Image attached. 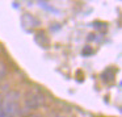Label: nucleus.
<instances>
[{"instance_id": "obj_4", "label": "nucleus", "mask_w": 122, "mask_h": 117, "mask_svg": "<svg viewBox=\"0 0 122 117\" xmlns=\"http://www.w3.org/2000/svg\"><path fill=\"white\" fill-rule=\"evenodd\" d=\"M34 41L38 46H41V48H43V49H47L49 43H50V41H49V38H47V36H46L45 32H38L37 34L34 36Z\"/></svg>"}, {"instance_id": "obj_2", "label": "nucleus", "mask_w": 122, "mask_h": 117, "mask_svg": "<svg viewBox=\"0 0 122 117\" xmlns=\"http://www.w3.org/2000/svg\"><path fill=\"white\" fill-rule=\"evenodd\" d=\"M45 103V97H43L42 92H40L38 90H33L25 95V106L29 109H34L41 106Z\"/></svg>"}, {"instance_id": "obj_1", "label": "nucleus", "mask_w": 122, "mask_h": 117, "mask_svg": "<svg viewBox=\"0 0 122 117\" xmlns=\"http://www.w3.org/2000/svg\"><path fill=\"white\" fill-rule=\"evenodd\" d=\"M0 112L4 117H16L20 112V93L17 91H9L1 97Z\"/></svg>"}, {"instance_id": "obj_7", "label": "nucleus", "mask_w": 122, "mask_h": 117, "mask_svg": "<svg viewBox=\"0 0 122 117\" xmlns=\"http://www.w3.org/2000/svg\"><path fill=\"white\" fill-rule=\"evenodd\" d=\"M38 4H40L41 7H43V8H45V9H47V11H51V12H56V13H58V11H56V9L54 8V7L49 5V4L46 3V1H38Z\"/></svg>"}, {"instance_id": "obj_12", "label": "nucleus", "mask_w": 122, "mask_h": 117, "mask_svg": "<svg viewBox=\"0 0 122 117\" xmlns=\"http://www.w3.org/2000/svg\"><path fill=\"white\" fill-rule=\"evenodd\" d=\"M56 117H63V116H56Z\"/></svg>"}, {"instance_id": "obj_3", "label": "nucleus", "mask_w": 122, "mask_h": 117, "mask_svg": "<svg viewBox=\"0 0 122 117\" xmlns=\"http://www.w3.org/2000/svg\"><path fill=\"white\" fill-rule=\"evenodd\" d=\"M21 27L26 32H33L36 28L40 27V20L30 13H24L21 16Z\"/></svg>"}, {"instance_id": "obj_11", "label": "nucleus", "mask_w": 122, "mask_h": 117, "mask_svg": "<svg viewBox=\"0 0 122 117\" xmlns=\"http://www.w3.org/2000/svg\"><path fill=\"white\" fill-rule=\"evenodd\" d=\"M0 104H1V96H0Z\"/></svg>"}, {"instance_id": "obj_6", "label": "nucleus", "mask_w": 122, "mask_h": 117, "mask_svg": "<svg viewBox=\"0 0 122 117\" xmlns=\"http://www.w3.org/2000/svg\"><path fill=\"white\" fill-rule=\"evenodd\" d=\"M7 71H8V69H7V64L4 63V62L1 61V59H0V80L5 78Z\"/></svg>"}, {"instance_id": "obj_8", "label": "nucleus", "mask_w": 122, "mask_h": 117, "mask_svg": "<svg viewBox=\"0 0 122 117\" xmlns=\"http://www.w3.org/2000/svg\"><path fill=\"white\" fill-rule=\"evenodd\" d=\"M92 53V50H89V49H85V50H83V55H88V54H91Z\"/></svg>"}, {"instance_id": "obj_5", "label": "nucleus", "mask_w": 122, "mask_h": 117, "mask_svg": "<svg viewBox=\"0 0 122 117\" xmlns=\"http://www.w3.org/2000/svg\"><path fill=\"white\" fill-rule=\"evenodd\" d=\"M116 72H117V70H114L113 67H108V69L101 74V78H102V80L105 83H113L114 78H116Z\"/></svg>"}, {"instance_id": "obj_9", "label": "nucleus", "mask_w": 122, "mask_h": 117, "mask_svg": "<svg viewBox=\"0 0 122 117\" xmlns=\"http://www.w3.org/2000/svg\"><path fill=\"white\" fill-rule=\"evenodd\" d=\"M28 117H40V116H38V114H29Z\"/></svg>"}, {"instance_id": "obj_10", "label": "nucleus", "mask_w": 122, "mask_h": 117, "mask_svg": "<svg viewBox=\"0 0 122 117\" xmlns=\"http://www.w3.org/2000/svg\"><path fill=\"white\" fill-rule=\"evenodd\" d=\"M0 117H4V116H3V113H1V112H0Z\"/></svg>"}]
</instances>
